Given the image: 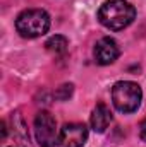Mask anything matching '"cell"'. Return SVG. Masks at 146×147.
Wrapping results in <instances>:
<instances>
[{"mask_svg": "<svg viewBox=\"0 0 146 147\" xmlns=\"http://www.w3.org/2000/svg\"><path fill=\"white\" fill-rule=\"evenodd\" d=\"M136 17V9L126 0H107L100 10L98 19L100 22L112 31H120L127 28Z\"/></svg>", "mask_w": 146, "mask_h": 147, "instance_id": "1", "label": "cell"}, {"mask_svg": "<svg viewBox=\"0 0 146 147\" xmlns=\"http://www.w3.org/2000/svg\"><path fill=\"white\" fill-rule=\"evenodd\" d=\"M16 29L23 38H38L43 36L50 29V16L41 9H29L19 14L16 21Z\"/></svg>", "mask_w": 146, "mask_h": 147, "instance_id": "2", "label": "cell"}, {"mask_svg": "<svg viewBox=\"0 0 146 147\" xmlns=\"http://www.w3.org/2000/svg\"><path fill=\"white\" fill-rule=\"evenodd\" d=\"M143 91L136 82L120 80L112 87V103L120 113H134L141 105Z\"/></svg>", "mask_w": 146, "mask_h": 147, "instance_id": "3", "label": "cell"}, {"mask_svg": "<svg viewBox=\"0 0 146 147\" xmlns=\"http://www.w3.org/2000/svg\"><path fill=\"white\" fill-rule=\"evenodd\" d=\"M35 135L40 147H53L59 140L55 118L48 111H40L35 118Z\"/></svg>", "mask_w": 146, "mask_h": 147, "instance_id": "4", "label": "cell"}, {"mask_svg": "<svg viewBox=\"0 0 146 147\" xmlns=\"http://www.w3.org/2000/svg\"><path fill=\"white\" fill-rule=\"evenodd\" d=\"M88 140V128L83 123H65L59 132L57 147H83Z\"/></svg>", "mask_w": 146, "mask_h": 147, "instance_id": "5", "label": "cell"}, {"mask_svg": "<svg viewBox=\"0 0 146 147\" xmlns=\"http://www.w3.org/2000/svg\"><path fill=\"white\" fill-rule=\"evenodd\" d=\"M119 55H120L119 45L112 38H102L95 45V60L100 65H110V63H113L119 58Z\"/></svg>", "mask_w": 146, "mask_h": 147, "instance_id": "6", "label": "cell"}, {"mask_svg": "<svg viewBox=\"0 0 146 147\" xmlns=\"http://www.w3.org/2000/svg\"><path fill=\"white\" fill-rule=\"evenodd\" d=\"M110 123H112V111L108 110V106L103 105V103L96 105V108L91 113V128L95 132L102 134V132L107 130V127Z\"/></svg>", "mask_w": 146, "mask_h": 147, "instance_id": "7", "label": "cell"}, {"mask_svg": "<svg viewBox=\"0 0 146 147\" xmlns=\"http://www.w3.org/2000/svg\"><path fill=\"white\" fill-rule=\"evenodd\" d=\"M45 46H46V50H48L50 53H53V55H64V53L67 51L69 41H67L65 36L55 34V36H52L46 43H45Z\"/></svg>", "mask_w": 146, "mask_h": 147, "instance_id": "8", "label": "cell"}, {"mask_svg": "<svg viewBox=\"0 0 146 147\" xmlns=\"http://www.w3.org/2000/svg\"><path fill=\"white\" fill-rule=\"evenodd\" d=\"M71 94H72V84H64V86H60V87L57 89L55 98L60 99V101H65V99L71 98Z\"/></svg>", "mask_w": 146, "mask_h": 147, "instance_id": "9", "label": "cell"}, {"mask_svg": "<svg viewBox=\"0 0 146 147\" xmlns=\"http://www.w3.org/2000/svg\"><path fill=\"white\" fill-rule=\"evenodd\" d=\"M139 134H141V139L146 140V120L141 123V128H139Z\"/></svg>", "mask_w": 146, "mask_h": 147, "instance_id": "10", "label": "cell"}]
</instances>
